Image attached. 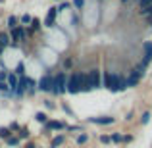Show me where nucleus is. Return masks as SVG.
I'll list each match as a JSON object with an SVG mask.
<instances>
[{"label": "nucleus", "instance_id": "nucleus-1", "mask_svg": "<svg viewBox=\"0 0 152 148\" xmlns=\"http://www.w3.org/2000/svg\"><path fill=\"white\" fill-rule=\"evenodd\" d=\"M102 87L110 89L112 93H119V90L127 89L125 81H123L118 73H114V71H104V73H102Z\"/></svg>", "mask_w": 152, "mask_h": 148}, {"label": "nucleus", "instance_id": "nucleus-29", "mask_svg": "<svg viewBox=\"0 0 152 148\" xmlns=\"http://www.w3.org/2000/svg\"><path fill=\"white\" fill-rule=\"evenodd\" d=\"M66 8H69V4H67V2H64V4H62V6H60V8H58V12H62V10H66Z\"/></svg>", "mask_w": 152, "mask_h": 148}, {"label": "nucleus", "instance_id": "nucleus-8", "mask_svg": "<svg viewBox=\"0 0 152 148\" xmlns=\"http://www.w3.org/2000/svg\"><path fill=\"white\" fill-rule=\"evenodd\" d=\"M56 15H58V8H50L48 14H46V19H45V27H52V25H54Z\"/></svg>", "mask_w": 152, "mask_h": 148}, {"label": "nucleus", "instance_id": "nucleus-14", "mask_svg": "<svg viewBox=\"0 0 152 148\" xmlns=\"http://www.w3.org/2000/svg\"><path fill=\"white\" fill-rule=\"evenodd\" d=\"M12 137V129L10 127H0V139H8Z\"/></svg>", "mask_w": 152, "mask_h": 148}, {"label": "nucleus", "instance_id": "nucleus-15", "mask_svg": "<svg viewBox=\"0 0 152 148\" xmlns=\"http://www.w3.org/2000/svg\"><path fill=\"white\" fill-rule=\"evenodd\" d=\"M141 15H145V17H152V4H150V6L141 8Z\"/></svg>", "mask_w": 152, "mask_h": 148}, {"label": "nucleus", "instance_id": "nucleus-35", "mask_svg": "<svg viewBox=\"0 0 152 148\" xmlns=\"http://www.w3.org/2000/svg\"><path fill=\"white\" fill-rule=\"evenodd\" d=\"M121 2H123V4H125V2H129V0H121Z\"/></svg>", "mask_w": 152, "mask_h": 148}, {"label": "nucleus", "instance_id": "nucleus-32", "mask_svg": "<svg viewBox=\"0 0 152 148\" xmlns=\"http://www.w3.org/2000/svg\"><path fill=\"white\" fill-rule=\"evenodd\" d=\"M27 148H37V146H35V144H27Z\"/></svg>", "mask_w": 152, "mask_h": 148}, {"label": "nucleus", "instance_id": "nucleus-30", "mask_svg": "<svg viewBox=\"0 0 152 148\" xmlns=\"http://www.w3.org/2000/svg\"><path fill=\"white\" fill-rule=\"evenodd\" d=\"M148 117H150V114H148V112H146V114L142 115V123H146V121H148Z\"/></svg>", "mask_w": 152, "mask_h": 148}, {"label": "nucleus", "instance_id": "nucleus-23", "mask_svg": "<svg viewBox=\"0 0 152 148\" xmlns=\"http://www.w3.org/2000/svg\"><path fill=\"white\" fill-rule=\"evenodd\" d=\"M110 139H112V142H121V139H123V137H121V135H118V133H114Z\"/></svg>", "mask_w": 152, "mask_h": 148}, {"label": "nucleus", "instance_id": "nucleus-11", "mask_svg": "<svg viewBox=\"0 0 152 148\" xmlns=\"http://www.w3.org/2000/svg\"><path fill=\"white\" fill-rule=\"evenodd\" d=\"M46 129L48 131H60V129H64V123L62 121H46Z\"/></svg>", "mask_w": 152, "mask_h": 148}, {"label": "nucleus", "instance_id": "nucleus-17", "mask_svg": "<svg viewBox=\"0 0 152 148\" xmlns=\"http://www.w3.org/2000/svg\"><path fill=\"white\" fill-rule=\"evenodd\" d=\"M6 142H8V146H18L19 144V137H8Z\"/></svg>", "mask_w": 152, "mask_h": 148}, {"label": "nucleus", "instance_id": "nucleus-3", "mask_svg": "<svg viewBox=\"0 0 152 148\" xmlns=\"http://www.w3.org/2000/svg\"><path fill=\"white\" fill-rule=\"evenodd\" d=\"M66 83H67V77L64 71H60L54 79H52V93L54 94H62L66 93Z\"/></svg>", "mask_w": 152, "mask_h": 148}, {"label": "nucleus", "instance_id": "nucleus-13", "mask_svg": "<svg viewBox=\"0 0 152 148\" xmlns=\"http://www.w3.org/2000/svg\"><path fill=\"white\" fill-rule=\"evenodd\" d=\"M18 23H19V19L15 17V15H12V17H8V23H6V25H8V29L12 31V29H15V27H19Z\"/></svg>", "mask_w": 152, "mask_h": 148}, {"label": "nucleus", "instance_id": "nucleus-27", "mask_svg": "<svg viewBox=\"0 0 152 148\" xmlns=\"http://www.w3.org/2000/svg\"><path fill=\"white\" fill-rule=\"evenodd\" d=\"M31 23H33V29H41V21H39L37 17H33V21H31Z\"/></svg>", "mask_w": 152, "mask_h": 148}, {"label": "nucleus", "instance_id": "nucleus-12", "mask_svg": "<svg viewBox=\"0 0 152 148\" xmlns=\"http://www.w3.org/2000/svg\"><path fill=\"white\" fill-rule=\"evenodd\" d=\"M0 44H2L4 48L12 44V41H10V35H8V33H4V31H2V33H0Z\"/></svg>", "mask_w": 152, "mask_h": 148}, {"label": "nucleus", "instance_id": "nucleus-31", "mask_svg": "<svg viewBox=\"0 0 152 148\" xmlns=\"http://www.w3.org/2000/svg\"><path fill=\"white\" fill-rule=\"evenodd\" d=\"M100 141H102V142H110L112 139H110V137H104V135H102V137H100Z\"/></svg>", "mask_w": 152, "mask_h": 148}, {"label": "nucleus", "instance_id": "nucleus-7", "mask_svg": "<svg viewBox=\"0 0 152 148\" xmlns=\"http://www.w3.org/2000/svg\"><path fill=\"white\" fill-rule=\"evenodd\" d=\"M6 85H8V89H10V93H12V96H14V90L18 89V85H19V77L12 71V73H8V77H6Z\"/></svg>", "mask_w": 152, "mask_h": 148}, {"label": "nucleus", "instance_id": "nucleus-26", "mask_svg": "<svg viewBox=\"0 0 152 148\" xmlns=\"http://www.w3.org/2000/svg\"><path fill=\"white\" fill-rule=\"evenodd\" d=\"M150 4H152V0H139V6H141V8L150 6Z\"/></svg>", "mask_w": 152, "mask_h": 148}, {"label": "nucleus", "instance_id": "nucleus-5", "mask_svg": "<svg viewBox=\"0 0 152 148\" xmlns=\"http://www.w3.org/2000/svg\"><path fill=\"white\" fill-rule=\"evenodd\" d=\"M25 39V29L23 27H15V29H12L10 31V41H12V44H19V42Z\"/></svg>", "mask_w": 152, "mask_h": 148}, {"label": "nucleus", "instance_id": "nucleus-18", "mask_svg": "<svg viewBox=\"0 0 152 148\" xmlns=\"http://www.w3.org/2000/svg\"><path fill=\"white\" fill-rule=\"evenodd\" d=\"M35 119H37V121H41V123H46V121H48V117H46V114H42V112H39V114L35 115Z\"/></svg>", "mask_w": 152, "mask_h": 148}, {"label": "nucleus", "instance_id": "nucleus-24", "mask_svg": "<svg viewBox=\"0 0 152 148\" xmlns=\"http://www.w3.org/2000/svg\"><path fill=\"white\" fill-rule=\"evenodd\" d=\"M29 137V129H21L19 131V139H27Z\"/></svg>", "mask_w": 152, "mask_h": 148}, {"label": "nucleus", "instance_id": "nucleus-34", "mask_svg": "<svg viewBox=\"0 0 152 148\" xmlns=\"http://www.w3.org/2000/svg\"><path fill=\"white\" fill-rule=\"evenodd\" d=\"M148 23H150V25H152V17H148Z\"/></svg>", "mask_w": 152, "mask_h": 148}, {"label": "nucleus", "instance_id": "nucleus-9", "mask_svg": "<svg viewBox=\"0 0 152 148\" xmlns=\"http://www.w3.org/2000/svg\"><path fill=\"white\" fill-rule=\"evenodd\" d=\"M152 60V42H145V58H142L141 63H145V66H148Z\"/></svg>", "mask_w": 152, "mask_h": 148}, {"label": "nucleus", "instance_id": "nucleus-33", "mask_svg": "<svg viewBox=\"0 0 152 148\" xmlns=\"http://www.w3.org/2000/svg\"><path fill=\"white\" fill-rule=\"evenodd\" d=\"M2 52H4V46H2V44H0V54H2Z\"/></svg>", "mask_w": 152, "mask_h": 148}, {"label": "nucleus", "instance_id": "nucleus-4", "mask_svg": "<svg viewBox=\"0 0 152 148\" xmlns=\"http://www.w3.org/2000/svg\"><path fill=\"white\" fill-rule=\"evenodd\" d=\"M87 79H89V83H91V90L102 87V73H100V69H96V67L87 73Z\"/></svg>", "mask_w": 152, "mask_h": 148}, {"label": "nucleus", "instance_id": "nucleus-19", "mask_svg": "<svg viewBox=\"0 0 152 148\" xmlns=\"http://www.w3.org/2000/svg\"><path fill=\"white\" fill-rule=\"evenodd\" d=\"M87 141H89V135H87V133H83V135L77 137V144H85Z\"/></svg>", "mask_w": 152, "mask_h": 148}, {"label": "nucleus", "instance_id": "nucleus-2", "mask_svg": "<svg viewBox=\"0 0 152 148\" xmlns=\"http://www.w3.org/2000/svg\"><path fill=\"white\" fill-rule=\"evenodd\" d=\"M81 79H83V71H75L67 77V83H66V90L71 94H77L81 93Z\"/></svg>", "mask_w": 152, "mask_h": 148}, {"label": "nucleus", "instance_id": "nucleus-16", "mask_svg": "<svg viewBox=\"0 0 152 148\" xmlns=\"http://www.w3.org/2000/svg\"><path fill=\"white\" fill-rule=\"evenodd\" d=\"M18 77H23V73H25V63H18V67H15V71H14Z\"/></svg>", "mask_w": 152, "mask_h": 148}, {"label": "nucleus", "instance_id": "nucleus-21", "mask_svg": "<svg viewBox=\"0 0 152 148\" xmlns=\"http://www.w3.org/2000/svg\"><path fill=\"white\" fill-rule=\"evenodd\" d=\"M31 21H33V17H31V15H29V14H25V15H21V23H23V25H27V23H31Z\"/></svg>", "mask_w": 152, "mask_h": 148}, {"label": "nucleus", "instance_id": "nucleus-6", "mask_svg": "<svg viewBox=\"0 0 152 148\" xmlns=\"http://www.w3.org/2000/svg\"><path fill=\"white\" fill-rule=\"evenodd\" d=\"M52 75H42L41 79H39V83H37V89L39 90H42V93H46V90H52Z\"/></svg>", "mask_w": 152, "mask_h": 148}, {"label": "nucleus", "instance_id": "nucleus-28", "mask_svg": "<svg viewBox=\"0 0 152 148\" xmlns=\"http://www.w3.org/2000/svg\"><path fill=\"white\" fill-rule=\"evenodd\" d=\"M6 77H8V73H6V71H0V83H2V81H6Z\"/></svg>", "mask_w": 152, "mask_h": 148}, {"label": "nucleus", "instance_id": "nucleus-22", "mask_svg": "<svg viewBox=\"0 0 152 148\" xmlns=\"http://www.w3.org/2000/svg\"><path fill=\"white\" fill-rule=\"evenodd\" d=\"M62 142H64V137H62V135H60V137H56L54 141H52V148H56L58 144H62Z\"/></svg>", "mask_w": 152, "mask_h": 148}, {"label": "nucleus", "instance_id": "nucleus-10", "mask_svg": "<svg viewBox=\"0 0 152 148\" xmlns=\"http://www.w3.org/2000/svg\"><path fill=\"white\" fill-rule=\"evenodd\" d=\"M91 123H96V125H110L114 123V117H91Z\"/></svg>", "mask_w": 152, "mask_h": 148}, {"label": "nucleus", "instance_id": "nucleus-25", "mask_svg": "<svg viewBox=\"0 0 152 148\" xmlns=\"http://www.w3.org/2000/svg\"><path fill=\"white\" fill-rule=\"evenodd\" d=\"M83 4H85V0H73V6H75V8H79V10L83 8Z\"/></svg>", "mask_w": 152, "mask_h": 148}, {"label": "nucleus", "instance_id": "nucleus-20", "mask_svg": "<svg viewBox=\"0 0 152 148\" xmlns=\"http://www.w3.org/2000/svg\"><path fill=\"white\" fill-rule=\"evenodd\" d=\"M137 83H139V79H133V77H129V79L125 81V87H127V89H129V87H137Z\"/></svg>", "mask_w": 152, "mask_h": 148}]
</instances>
